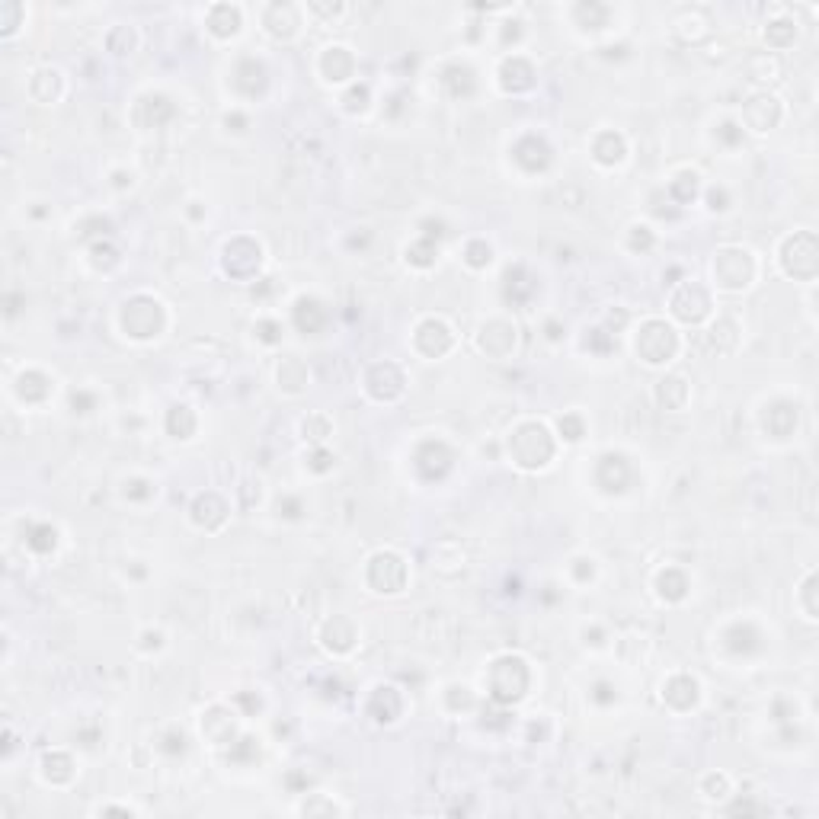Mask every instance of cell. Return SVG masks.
Here are the masks:
<instances>
[{
  "mask_svg": "<svg viewBox=\"0 0 819 819\" xmlns=\"http://www.w3.org/2000/svg\"><path fill=\"white\" fill-rule=\"evenodd\" d=\"M784 269L793 279H813L816 276V237L797 234L784 243Z\"/></svg>",
  "mask_w": 819,
  "mask_h": 819,
  "instance_id": "obj_1",
  "label": "cell"
},
{
  "mask_svg": "<svg viewBox=\"0 0 819 819\" xmlns=\"http://www.w3.org/2000/svg\"><path fill=\"white\" fill-rule=\"evenodd\" d=\"M672 349H675V333L660 321H650L647 327L640 330V336H637V353H640L650 365L666 362L669 355H672Z\"/></svg>",
  "mask_w": 819,
  "mask_h": 819,
  "instance_id": "obj_2",
  "label": "cell"
},
{
  "mask_svg": "<svg viewBox=\"0 0 819 819\" xmlns=\"http://www.w3.org/2000/svg\"><path fill=\"white\" fill-rule=\"evenodd\" d=\"M400 577H406L400 558H394V554H378V558L372 560V583L378 586V592H400V586H404Z\"/></svg>",
  "mask_w": 819,
  "mask_h": 819,
  "instance_id": "obj_3",
  "label": "cell"
},
{
  "mask_svg": "<svg viewBox=\"0 0 819 819\" xmlns=\"http://www.w3.org/2000/svg\"><path fill=\"white\" fill-rule=\"evenodd\" d=\"M672 311H675V317H681L685 323H698L704 314H708V295H704V289H698V285H685V289L672 298Z\"/></svg>",
  "mask_w": 819,
  "mask_h": 819,
  "instance_id": "obj_4",
  "label": "cell"
},
{
  "mask_svg": "<svg viewBox=\"0 0 819 819\" xmlns=\"http://www.w3.org/2000/svg\"><path fill=\"white\" fill-rule=\"evenodd\" d=\"M685 397H689V387H685V381H681V378L660 381V404L662 406H669V410H679V406L685 404Z\"/></svg>",
  "mask_w": 819,
  "mask_h": 819,
  "instance_id": "obj_5",
  "label": "cell"
},
{
  "mask_svg": "<svg viewBox=\"0 0 819 819\" xmlns=\"http://www.w3.org/2000/svg\"><path fill=\"white\" fill-rule=\"evenodd\" d=\"M29 544H33L36 551H52V548H55V531H52V528H46V525H42V528H36V531H33V537H29Z\"/></svg>",
  "mask_w": 819,
  "mask_h": 819,
  "instance_id": "obj_6",
  "label": "cell"
},
{
  "mask_svg": "<svg viewBox=\"0 0 819 819\" xmlns=\"http://www.w3.org/2000/svg\"><path fill=\"white\" fill-rule=\"evenodd\" d=\"M484 262H490V247H484V243H474V247H471V266H484Z\"/></svg>",
  "mask_w": 819,
  "mask_h": 819,
  "instance_id": "obj_7",
  "label": "cell"
}]
</instances>
